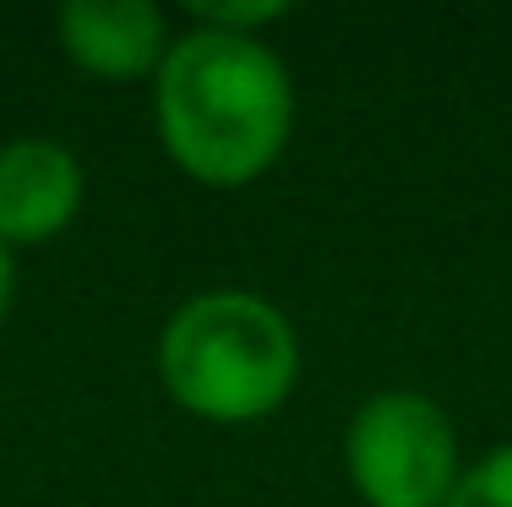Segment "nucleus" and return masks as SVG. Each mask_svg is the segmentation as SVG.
<instances>
[{"instance_id":"obj_5","label":"nucleus","mask_w":512,"mask_h":507,"mask_svg":"<svg viewBox=\"0 0 512 507\" xmlns=\"http://www.w3.org/2000/svg\"><path fill=\"white\" fill-rule=\"evenodd\" d=\"M55 44L93 82H148L158 77L175 28L153 0H66L55 11Z\"/></svg>"},{"instance_id":"obj_3","label":"nucleus","mask_w":512,"mask_h":507,"mask_svg":"<svg viewBox=\"0 0 512 507\" xmlns=\"http://www.w3.org/2000/svg\"><path fill=\"white\" fill-rule=\"evenodd\" d=\"M344 469L365 507H447L463 475L458 426L431 393L382 388L349 415Z\"/></svg>"},{"instance_id":"obj_6","label":"nucleus","mask_w":512,"mask_h":507,"mask_svg":"<svg viewBox=\"0 0 512 507\" xmlns=\"http://www.w3.org/2000/svg\"><path fill=\"white\" fill-rule=\"evenodd\" d=\"M447 507H512V437L480 453L474 464H463Z\"/></svg>"},{"instance_id":"obj_8","label":"nucleus","mask_w":512,"mask_h":507,"mask_svg":"<svg viewBox=\"0 0 512 507\" xmlns=\"http://www.w3.org/2000/svg\"><path fill=\"white\" fill-rule=\"evenodd\" d=\"M11 306H17V251L0 240V328H6Z\"/></svg>"},{"instance_id":"obj_1","label":"nucleus","mask_w":512,"mask_h":507,"mask_svg":"<svg viewBox=\"0 0 512 507\" xmlns=\"http://www.w3.org/2000/svg\"><path fill=\"white\" fill-rule=\"evenodd\" d=\"M300 93L267 39L197 28L175 33L153 77L158 148L207 191H246L289 153Z\"/></svg>"},{"instance_id":"obj_7","label":"nucleus","mask_w":512,"mask_h":507,"mask_svg":"<svg viewBox=\"0 0 512 507\" xmlns=\"http://www.w3.org/2000/svg\"><path fill=\"white\" fill-rule=\"evenodd\" d=\"M191 22L218 33H240V39H267V28L289 22V6L284 0H197Z\"/></svg>"},{"instance_id":"obj_4","label":"nucleus","mask_w":512,"mask_h":507,"mask_svg":"<svg viewBox=\"0 0 512 507\" xmlns=\"http://www.w3.org/2000/svg\"><path fill=\"white\" fill-rule=\"evenodd\" d=\"M88 202V164L71 142L50 131H22L0 142V240L50 246L82 219Z\"/></svg>"},{"instance_id":"obj_2","label":"nucleus","mask_w":512,"mask_h":507,"mask_svg":"<svg viewBox=\"0 0 512 507\" xmlns=\"http://www.w3.org/2000/svg\"><path fill=\"white\" fill-rule=\"evenodd\" d=\"M158 388L207 426H256L300 388V333L284 306L240 284L186 295L153 344Z\"/></svg>"}]
</instances>
